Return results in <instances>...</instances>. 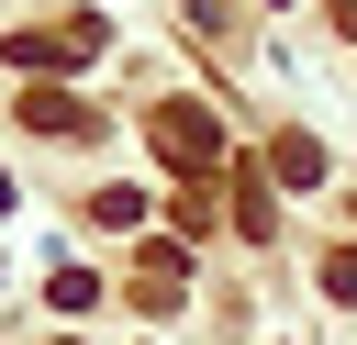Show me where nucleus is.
Segmentation results:
<instances>
[{
	"label": "nucleus",
	"mask_w": 357,
	"mask_h": 345,
	"mask_svg": "<svg viewBox=\"0 0 357 345\" xmlns=\"http://www.w3.org/2000/svg\"><path fill=\"white\" fill-rule=\"evenodd\" d=\"M145 134H156V156H167V167H190V178H201V167H223V122H212L201 100H156V111H145Z\"/></svg>",
	"instance_id": "nucleus-1"
},
{
	"label": "nucleus",
	"mask_w": 357,
	"mask_h": 345,
	"mask_svg": "<svg viewBox=\"0 0 357 345\" xmlns=\"http://www.w3.org/2000/svg\"><path fill=\"white\" fill-rule=\"evenodd\" d=\"M22 122H33V134H78V145H89V100H67V89H33V100H22Z\"/></svg>",
	"instance_id": "nucleus-2"
},
{
	"label": "nucleus",
	"mask_w": 357,
	"mask_h": 345,
	"mask_svg": "<svg viewBox=\"0 0 357 345\" xmlns=\"http://www.w3.org/2000/svg\"><path fill=\"white\" fill-rule=\"evenodd\" d=\"M268 167H279L290 189H312V178H324V145H312V134H279V145H268Z\"/></svg>",
	"instance_id": "nucleus-3"
},
{
	"label": "nucleus",
	"mask_w": 357,
	"mask_h": 345,
	"mask_svg": "<svg viewBox=\"0 0 357 345\" xmlns=\"http://www.w3.org/2000/svg\"><path fill=\"white\" fill-rule=\"evenodd\" d=\"M45 300H56V312H89V300H100V278H89V267H56V278H45Z\"/></svg>",
	"instance_id": "nucleus-4"
},
{
	"label": "nucleus",
	"mask_w": 357,
	"mask_h": 345,
	"mask_svg": "<svg viewBox=\"0 0 357 345\" xmlns=\"http://www.w3.org/2000/svg\"><path fill=\"white\" fill-rule=\"evenodd\" d=\"M324 289H335V300H357V256H346V245L324 256Z\"/></svg>",
	"instance_id": "nucleus-5"
}]
</instances>
